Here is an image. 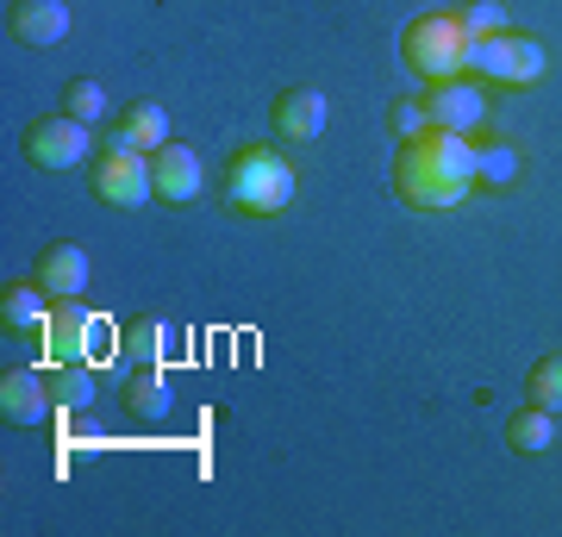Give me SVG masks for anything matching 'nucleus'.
<instances>
[{"mask_svg": "<svg viewBox=\"0 0 562 537\" xmlns=\"http://www.w3.org/2000/svg\"><path fill=\"white\" fill-rule=\"evenodd\" d=\"M475 188H482V163H475V144L462 132L431 125L419 138H406L401 157H394V194L419 213H457Z\"/></svg>", "mask_w": 562, "mask_h": 537, "instance_id": "obj_1", "label": "nucleus"}, {"mask_svg": "<svg viewBox=\"0 0 562 537\" xmlns=\"http://www.w3.org/2000/svg\"><path fill=\"white\" fill-rule=\"evenodd\" d=\"M220 194L238 220H281L294 206V163L281 150H269V144H250V150H238L225 163Z\"/></svg>", "mask_w": 562, "mask_h": 537, "instance_id": "obj_2", "label": "nucleus"}, {"mask_svg": "<svg viewBox=\"0 0 562 537\" xmlns=\"http://www.w3.org/2000/svg\"><path fill=\"white\" fill-rule=\"evenodd\" d=\"M401 57H406V69L425 76V81L469 76V32L457 25V13H419V20L401 32Z\"/></svg>", "mask_w": 562, "mask_h": 537, "instance_id": "obj_3", "label": "nucleus"}, {"mask_svg": "<svg viewBox=\"0 0 562 537\" xmlns=\"http://www.w3.org/2000/svg\"><path fill=\"white\" fill-rule=\"evenodd\" d=\"M550 69V51H543L531 32H494V38H469V76L506 81V88H531Z\"/></svg>", "mask_w": 562, "mask_h": 537, "instance_id": "obj_4", "label": "nucleus"}, {"mask_svg": "<svg viewBox=\"0 0 562 537\" xmlns=\"http://www.w3.org/2000/svg\"><path fill=\"white\" fill-rule=\"evenodd\" d=\"M94 200L101 206H120V213H138L157 200L150 188V150H132V144H106L94 157Z\"/></svg>", "mask_w": 562, "mask_h": 537, "instance_id": "obj_5", "label": "nucleus"}, {"mask_svg": "<svg viewBox=\"0 0 562 537\" xmlns=\"http://www.w3.org/2000/svg\"><path fill=\"white\" fill-rule=\"evenodd\" d=\"M94 144H88V125L69 120V113H44V120L25 125V157L38 163V169H76L81 157H88Z\"/></svg>", "mask_w": 562, "mask_h": 537, "instance_id": "obj_6", "label": "nucleus"}, {"mask_svg": "<svg viewBox=\"0 0 562 537\" xmlns=\"http://www.w3.org/2000/svg\"><path fill=\"white\" fill-rule=\"evenodd\" d=\"M150 188H157L162 206H194V200H201V188H206L201 157H194L188 144L169 138L162 150H150Z\"/></svg>", "mask_w": 562, "mask_h": 537, "instance_id": "obj_7", "label": "nucleus"}, {"mask_svg": "<svg viewBox=\"0 0 562 537\" xmlns=\"http://www.w3.org/2000/svg\"><path fill=\"white\" fill-rule=\"evenodd\" d=\"M425 113H431V125H443V132H475V125L487 120V100H482V88L475 81H462V76H450V81H431L425 88Z\"/></svg>", "mask_w": 562, "mask_h": 537, "instance_id": "obj_8", "label": "nucleus"}, {"mask_svg": "<svg viewBox=\"0 0 562 537\" xmlns=\"http://www.w3.org/2000/svg\"><path fill=\"white\" fill-rule=\"evenodd\" d=\"M7 32L25 51H50V44L69 38V7L63 0H13L7 7Z\"/></svg>", "mask_w": 562, "mask_h": 537, "instance_id": "obj_9", "label": "nucleus"}, {"mask_svg": "<svg viewBox=\"0 0 562 537\" xmlns=\"http://www.w3.org/2000/svg\"><path fill=\"white\" fill-rule=\"evenodd\" d=\"M50 413H57L50 376H38V369H7L0 376V418L7 425H44Z\"/></svg>", "mask_w": 562, "mask_h": 537, "instance_id": "obj_10", "label": "nucleus"}, {"mask_svg": "<svg viewBox=\"0 0 562 537\" xmlns=\"http://www.w3.org/2000/svg\"><path fill=\"white\" fill-rule=\"evenodd\" d=\"M44 357L50 362H94V313H81V306H50L44 318Z\"/></svg>", "mask_w": 562, "mask_h": 537, "instance_id": "obj_11", "label": "nucleus"}, {"mask_svg": "<svg viewBox=\"0 0 562 537\" xmlns=\"http://www.w3.org/2000/svg\"><path fill=\"white\" fill-rule=\"evenodd\" d=\"M325 120H331V100H325L319 88H288V94L276 100V132L288 144H313L325 132Z\"/></svg>", "mask_w": 562, "mask_h": 537, "instance_id": "obj_12", "label": "nucleus"}, {"mask_svg": "<svg viewBox=\"0 0 562 537\" xmlns=\"http://www.w3.org/2000/svg\"><path fill=\"white\" fill-rule=\"evenodd\" d=\"M50 300H81V288H88V250L81 244H50V250H38V276H32Z\"/></svg>", "mask_w": 562, "mask_h": 537, "instance_id": "obj_13", "label": "nucleus"}, {"mask_svg": "<svg viewBox=\"0 0 562 537\" xmlns=\"http://www.w3.org/2000/svg\"><path fill=\"white\" fill-rule=\"evenodd\" d=\"M113 144L162 150V144H169V113H162V100H132V107H120V120H113Z\"/></svg>", "mask_w": 562, "mask_h": 537, "instance_id": "obj_14", "label": "nucleus"}, {"mask_svg": "<svg viewBox=\"0 0 562 537\" xmlns=\"http://www.w3.org/2000/svg\"><path fill=\"white\" fill-rule=\"evenodd\" d=\"M50 306H57V300L44 294L38 281H7V288H0V325H7V332H44Z\"/></svg>", "mask_w": 562, "mask_h": 537, "instance_id": "obj_15", "label": "nucleus"}, {"mask_svg": "<svg viewBox=\"0 0 562 537\" xmlns=\"http://www.w3.org/2000/svg\"><path fill=\"white\" fill-rule=\"evenodd\" d=\"M50 400H57V413H88L94 406V362H50Z\"/></svg>", "mask_w": 562, "mask_h": 537, "instance_id": "obj_16", "label": "nucleus"}, {"mask_svg": "<svg viewBox=\"0 0 562 537\" xmlns=\"http://www.w3.org/2000/svg\"><path fill=\"white\" fill-rule=\"evenodd\" d=\"M550 438H557V413H543V406H519V413L506 418V444L519 457H543Z\"/></svg>", "mask_w": 562, "mask_h": 537, "instance_id": "obj_17", "label": "nucleus"}, {"mask_svg": "<svg viewBox=\"0 0 562 537\" xmlns=\"http://www.w3.org/2000/svg\"><path fill=\"white\" fill-rule=\"evenodd\" d=\"M125 406H132V418H138V425H162V413H169L162 369H150V362H144L138 376H132V388H125Z\"/></svg>", "mask_w": 562, "mask_h": 537, "instance_id": "obj_18", "label": "nucleus"}, {"mask_svg": "<svg viewBox=\"0 0 562 537\" xmlns=\"http://www.w3.org/2000/svg\"><path fill=\"white\" fill-rule=\"evenodd\" d=\"M525 394H531V406H543V413H562V350H550V357L531 362Z\"/></svg>", "mask_w": 562, "mask_h": 537, "instance_id": "obj_19", "label": "nucleus"}, {"mask_svg": "<svg viewBox=\"0 0 562 537\" xmlns=\"http://www.w3.org/2000/svg\"><path fill=\"white\" fill-rule=\"evenodd\" d=\"M450 13H457V25L469 32V38H494V32H506V7L501 0H457Z\"/></svg>", "mask_w": 562, "mask_h": 537, "instance_id": "obj_20", "label": "nucleus"}, {"mask_svg": "<svg viewBox=\"0 0 562 537\" xmlns=\"http://www.w3.org/2000/svg\"><path fill=\"white\" fill-rule=\"evenodd\" d=\"M63 113H69V120H81V125H94V120L106 113V94H101V81H88V76L63 81Z\"/></svg>", "mask_w": 562, "mask_h": 537, "instance_id": "obj_21", "label": "nucleus"}, {"mask_svg": "<svg viewBox=\"0 0 562 537\" xmlns=\"http://www.w3.org/2000/svg\"><path fill=\"white\" fill-rule=\"evenodd\" d=\"M387 125H394V138H419V132H431V113H425V94H406L387 107Z\"/></svg>", "mask_w": 562, "mask_h": 537, "instance_id": "obj_22", "label": "nucleus"}, {"mask_svg": "<svg viewBox=\"0 0 562 537\" xmlns=\"http://www.w3.org/2000/svg\"><path fill=\"white\" fill-rule=\"evenodd\" d=\"M162 325L157 318H138V325H125V357H138V362H150V369H157L162 362Z\"/></svg>", "mask_w": 562, "mask_h": 537, "instance_id": "obj_23", "label": "nucleus"}, {"mask_svg": "<svg viewBox=\"0 0 562 537\" xmlns=\"http://www.w3.org/2000/svg\"><path fill=\"white\" fill-rule=\"evenodd\" d=\"M475 163H482V181L519 176V150H513V144H487V150H475Z\"/></svg>", "mask_w": 562, "mask_h": 537, "instance_id": "obj_24", "label": "nucleus"}]
</instances>
